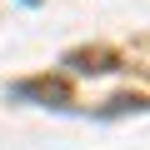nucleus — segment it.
<instances>
[{"instance_id": "obj_1", "label": "nucleus", "mask_w": 150, "mask_h": 150, "mask_svg": "<svg viewBox=\"0 0 150 150\" xmlns=\"http://www.w3.org/2000/svg\"><path fill=\"white\" fill-rule=\"evenodd\" d=\"M70 65H75V70H115L120 55H115V50H75Z\"/></svg>"}, {"instance_id": "obj_2", "label": "nucleus", "mask_w": 150, "mask_h": 150, "mask_svg": "<svg viewBox=\"0 0 150 150\" xmlns=\"http://www.w3.org/2000/svg\"><path fill=\"white\" fill-rule=\"evenodd\" d=\"M20 95H40V100H55V105H70V90L60 80H35V85H20Z\"/></svg>"}]
</instances>
